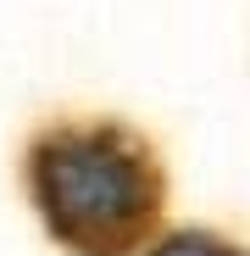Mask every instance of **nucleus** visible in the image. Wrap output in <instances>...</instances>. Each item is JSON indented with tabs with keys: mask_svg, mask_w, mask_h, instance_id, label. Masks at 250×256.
<instances>
[{
	"mask_svg": "<svg viewBox=\"0 0 250 256\" xmlns=\"http://www.w3.org/2000/svg\"><path fill=\"white\" fill-rule=\"evenodd\" d=\"M28 190L72 256H134L156 240L167 173L128 122H61L28 156Z\"/></svg>",
	"mask_w": 250,
	"mask_h": 256,
	"instance_id": "1",
	"label": "nucleus"
},
{
	"mask_svg": "<svg viewBox=\"0 0 250 256\" xmlns=\"http://www.w3.org/2000/svg\"><path fill=\"white\" fill-rule=\"evenodd\" d=\"M145 256H239V250L223 245V240H212V234H167V240H156Z\"/></svg>",
	"mask_w": 250,
	"mask_h": 256,
	"instance_id": "2",
	"label": "nucleus"
}]
</instances>
